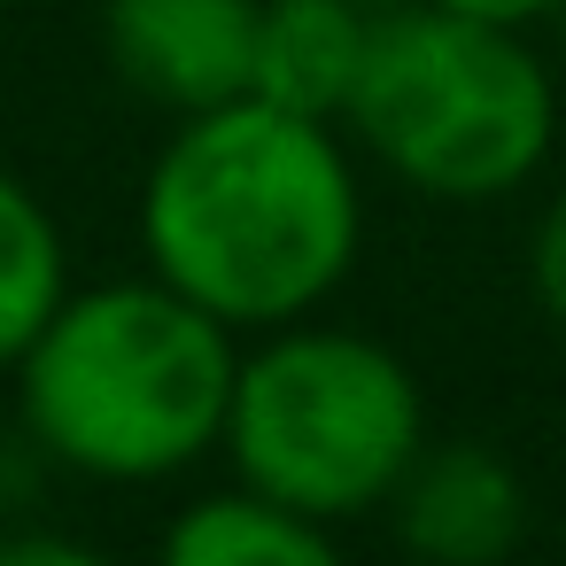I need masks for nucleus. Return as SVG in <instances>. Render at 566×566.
<instances>
[{
  "label": "nucleus",
  "instance_id": "nucleus-1",
  "mask_svg": "<svg viewBox=\"0 0 566 566\" xmlns=\"http://www.w3.org/2000/svg\"><path fill=\"white\" fill-rule=\"evenodd\" d=\"M148 272L233 334L318 318L365 249V187L326 117L256 94L179 117L140 187Z\"/></svg>",
  "mask_w": 566,
  "mask_h": 566
},
{
  "label": "nucleus",
  "instance_id": "nucleus-2",
  "mask_svg": "<svg viewBox=\"0 0 566 566\" xmlns=\"http://www.w3.org/2000/svg\"><path fill=\"white\" fill-rule=\"evenodd\" d=\"M241 334L171 280L71 287L40 342L17 357L24 442L86 481H179L226 442Z\"/></svg>",
  "mask_w": 566,
  "mask_h": 566
},
{
  "label": "nucleus",
  "instance_id": "nucleus-3",
  "mask_svg": "<svg viewBox=\"0 0 566 566\" xmlns=\"http://www.w3.org/2000/svg\"><path fill=\"white\" fill-rule=\"evenodd\" d=\"M349 140L427 202H504L558 148V86L527 32L434 0L373 17L365 71L342 109Z\"/></svg>",
  "mask_w": 566,
  "mask_h": 566
},
{
  "label": "nucleus",
  "instance_id": "nucleus-4",
  "mask_svg": "<svg viewBox=\"0 0 566 566\" xmlns=\"http://www.w3.org/2000/svg\"><path fill=\"white\" fill-rule=\"evenodd\" d=\"M427 442V396L411 365L349 326H264L233 365L226 465L318 527L388 512L403 465Z\"/></svg>",
  "mask_w": 566,
  "mask_h": 566
},
{
  "label": "nucleus",
  "instance_id": "nucleus-5",
  "mask_svg": "<svg viewBox=\"0 0 566 566\" xmlns=\"http://www.w3.org/2000/svg\"><path fill=\"white\" fill-rule=\"evenodd\" d=\"M264 0H102V55L125 94L195 117L249 94Z\"/></svg>",
  "mask_w": 566,
  "mask_h": 566
},
{
  "label": "nucleus",
  "instance_id": "nucleus-6",
  "mask_svg": "<svg viewBox=\"0 0 566 566\" xmlns=\"http://www.w3.org/2000/svg\"><path fill=\"white\" fill-rule=\"evenodd\" d=\"M388 520L396 543L427 566H496L527 535V481L489 442H419Z\"/></svg>",
  "mask_w": 566,
  "mask_h": 566
},
{
  "label": "nucleus",
  "instance_id": "nucleus-7",
  "mask_svg": "<svg viewBox=\"0 0 566 566\" xmlns=\"http://www.w3.org/2000/svg\"><path fill=\"white\" fill-rule=\"evenodd\" d=\"M365 40H373V9H357V0H264L249 94L295 117L342 125L349 86L365 71Z\"/></svg>",
  "mask_w": 566,
  "mask_h": 566
},
{
  "label": "nucleus",
  "instance_id": "nucleus-8",
  "mask_svg": "<svg viewBox=\"0 0 566 566\" xmlns=\"http://www.w3.org/2000/svg\"><path fill=\"white\" fill-rule=\"evenodd\" d=\"M164 558L171 566H326L334 527H318V520L287 512L280 496L233 481V489H210V496L171 512Z\"/></svg>",
  "mask_w": 566,
  "mask_h": 566
},
{
  "label": "nucleus",
  "instance_id": "nucleus-9",
  "mask_svg": "<svg viewBox=\"0 0 566 566\" xmlns=\"http://www.w3.org/2000/svg\"><path fill=\"white\" fill-rule=\"evenodd\" d=\"M63 295H71V249L55 210L17 171H0V373H17V357L63 311Z\"/></svg>",
  "mask_w": 566,
  "mask_h": 566
},
{
  "label": "nucleus",
  "instance_id": "nucleus-10",
  "mask_svg": "<svg viewBox=\"0 0 566 566\" xmlns=\"http://www.w3.org/2000/svg\"><path fill=\"white\" fill-rule=\"evenodd\" d=\"M527 287H535V311L566 334V179L551 187V202L527 233Z\"/></svg>",
  "mask_w": 566,
  "mask_h": 566
},
{
  "label": "nucleus",
  "instance_id": "nucleus-11",
  "mask_svg": "<svg viewBox=\"0 0 566 566\" xmlns=\"http://www.w3.org/2000/svg\"><path fill=\"white\" fill-rule=\"evenodd\" d=\"M434 9H458V17H481V24H512V32H527V24H543L558 0H434Z\"/></svg>",
  "mask_w": 566,
  "mask_h": 566
},
{
  "label": "nucleus",
  "instance_id": "nucleus-12",
  "mask_svg": "<svg viewBox=\"0 0 566 566\" xmlns=\"http://www.w3.org/2000/svg\"><path fill=\"white\" fill-rule=\"evenodd\" d=\"M357 9H373V17H380V9H403V0H357Z\"/></svg>",
  "mask_w": 566,
  "mask_h": 566
}]
</instances>
